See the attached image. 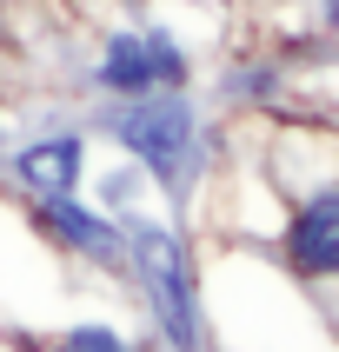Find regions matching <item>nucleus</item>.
<instances>
[{
  "label": "nucleus",
  "instance_id": "f257e3e1",
  "mask_svg": "<svg viewBox=\"0 0 339 352\" xmlns=\"http://www.w3.org/2000/svg\"><path fill=\"white\" fill-rule=\"evenodd\" d=\"M87 133L107 140L120 160H133L140 173L153 179V199H166L173 213H186L213 173L219 133L206 107L186 94H140V100H100L87 113Z\"/></svg>",
  "mask_w": 339,
  "mask_h": 352
},
{
  "label": "nucleus",
  "instance_id": "f03ea898",
  "mask_svg": "<svg viewBox=\"0 0 339 352\" xmlns=\"http://www.w3.org/2000/svg\"><path fill=\"white\" fill-rule=\"evenodd\" d=\"M120 226H127V279H133L140 306L153 319V346L160 352H213L193 239L173 219H153V213H127Z\"/></svg>",
  "mask_w": 339,
  "mask_h": 352
},
{
  "label": "nucleus",
  "instance_id": "7ed1b4c3",
  "mask_svg": "<svg viewBox=\"0 0 339 352\" xmlns=\"http://www.w3.org/2000/svg\"><path fill=\"white\" fill-rule=\"evenodd\" d=\"M193 74L199 60L173 20H120L94 40L80 87L94 100H140V94H186Z\"/></svg>",
  "mask_w": 339,
  "mask_h": 352
},
{
  "label": "nucleus",
  "instance_id": "20e7f679",
  "mask_svg": "<svg viewBox=\"0 0 339 352\" xmlns=\"http://www.w3.org/2000/svg\"><path fill=\"white\" fill-rule=\"evenodd\" d=\"M87 166H94V133L87 120L74 113H34L14 120V146L0 160V179L14 199H60L87 186Z\"/></svg>",
  "mask_w": 339,
  "mask_h": 352
},
{
  "label": "nucleus",
  "instance_id": "39448f33",
  "mask_svg": "<svg viewBox=\"0 0 339 352\" xmlns=\"http://www.w3.org/2000/svg\"><path fill=\"white\" fill-rule=\"evenodd\" d=\"M27 226H34L60 259H80L94 273L127 279V226L113 213H100L87 193H60V199H27Z\"/></svg>",
  "mask_w": 339,
  "mask_h": 352
},
{
  "label": "nucleus",
  "instance_id": "423d86ee",
  "mask_svg": "<svg viewBox=\"0 0 339 352\" xmlns=\"http://www.w3.org/2000/svg\"><path fill=\"white\" fill-rule=\"evenodd\" d=\"M279 266L306 286H339V173L313 179L286 206L279 226Z\"/></svg>",
  "mask_w": 339,
  "mask_h": 352
},
{
  "label": "nucleus",
  "instance_id": "0eeeda50",
  "mask_svg": "<svg viewBox=\"0 0 339 352\" xmlns=\"http://www.w3.org/2000/svg\"><path fill=\"white\" fill-rule=\"evenodd\" d=\"M80 193L94 199L100 213H113V219H127V213H146V199H153V179L140 173L133 160H94V166H87V186H80Z\"/></svg>",
  "mask_w": 339,
  "mask_h": 352
},
{
  "label": "nucleus",
  "instance_id": "6e6552de",
  "mask_svg": "<svg viewBox=\"0 0 339 352\" xmlns=\"http://www.w3.org/2000/svg\"><path fill=\"white\" fill-rule=\"evenodd\" d=\"M279 94H286V67L266 54H246V60L219 67V107H273Z\"/></svg>",
  "mask_w": 339,
  "mask_h": 352
},
{
  "label": "nucleus",
  "instance_id": "1a4fd4ad",
  "mask_svg": "<svg viewBox=\"0 0 339 352\" xmlns=\"http://www.w3.org/2000/svg\"><path fill=\"white\" fill-rule=\"evenodd\" d=\"M34 352H153L140 346L127 326H113V319H67L60 333H47Z\"/></svg>",
  "mask_w": 339,
  "mask_h": 352
},
{
  "label": "nucleus",
  "instance_id": "9d476101",
  "mask_svg": "<svg viewBox=\"0 0 339 352\" xmlns=\"http://www.w3.org/2000/svg\"><path fill=\"white\" fill-rule=\"evenodd\" d=\"M313 14H319V27H326V34H339V0H313Z\"/></svg>",
  "mask_w": 339,
  "mask_h": 352
}]
</instances>
